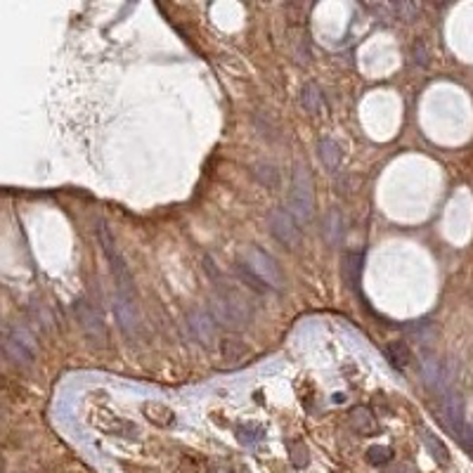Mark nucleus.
<instances>
[{
  "mask_svg": "<svg viewBox=\"0 0 473 473\" xmlns=\"http://www.w3.org/2000/svg\"><path fill=\"white\" fill-rule=\"evenodd\" d=\"M386 357L391 360L395 369H407L409 362H412V350L405 341H393L386 345Z\"/></svg>",
  "mask_w": 473,
  "mask_h": 473,
  "instance_id": "nucleus-17",
  "label": "nucleus"
},
{
  "mask_svg": "<svg viewBox=\"0 0 473 473\" xmlns=\"http://www.w3.org/2000/svg\"><path fill=\"white\" fill-rule=\"evenodd\" d=\"M237 438H239V443L246 445V447H256V445L265 438V430H263L260 423L249 421V423H242V426L237 428Z\"/></svg>",
  "mask_w": 473,
  "mask_h": 473,
  "instance_id": "nucleus-19",
  "label": "nucleus"
},
{
  "mask_svg": "<svg viewBox=\"0 0 473 473\" xmlns=\"http://www.w3.org/2000/svg\"><path fill=\"white\" fill-rule=\"evenodd\" d=\"M286 447H289V457H291V464L296 466V469H306V466L310 464L308 445L303 440H289Z\"/></svg>",
  "mask_w": 473,
  "mask_h": 473,
  "instance_id": "nucleus-20",
  "label": "nucleus"
},
{
  "mask_svg": "<svg viewBox=\"0 0 473 473\" xmlns=\"http://www.w3.org/2000/svg\"><path fill=\"white\" fill-rule=\"evenodd\" d=\"M421 440L426 445V450L430 452V457L435 459L438 464H450V450L445 447V443L435 433H430L428 428H421Z\"/></svg>",
  "mask_w": 473,
  "mask_h": 473,
  "instance_id": "nucleus-16",
  "label": "nucleus"
},
{
  "mask_svg": "<svg viewBox=\"0 0 473 473\" xmlns=\"http://www.w3.org/2000/svg\"><path fill=\"white\" fill-rule=\"evenodd\" d=\"M317 154H320V161L329 168V171H336L343 161L341 145H338L336 140H329V138L320 140V145H317Z\"/></svg>",
  "mask_w": 473,
  "mask_h": 473,
  "instance_id": "nucleus-12",
  "label": "nucleus"
},
{
  "mask_svg": "<svg viewBox=\"0 0 473 473\" xmlns=\"http://www.w3.org/2000/svg\"><path fill=\"white\" fill-rule=\"evenodd\" d=\"M10 336L15 338V341L22 343V345H26V348H29V350L36 352V336H33L26 327H15V329L10 331Z\"/></svg>",
  "mask_w": 473,
  "mask_h": 473,
  "instance_id": "nucleus-26",
  "label": "nucleus"
},
{
  "mask_svg": "<svg viewBox=\"0 0 473 473\" xmlns=\"http://www.w3.org/2000/svg\"><path fill=\"white\" fill-rule=\"evenodd\" d=\"M388 473H419V471H416L414 466H409V464H398L395 469H391Z\"/></svg>",
  "mask_w": 473,
  "mask_h": 473,
  "instance_id": "nucleus-28",
  "label": "nucleus"
},
{
  "mask_svg": "<svg viewBox=\"0 0 473 473\" xmlns=\"http://www.w3.org/2000/svg\"><path fill=\"white\" fill-rule=\"evenodd\" d=\"M393 10H395V17L402 19V22H414L416 15H419V5L416 3H395Z\"/></svg>",
  "mask_w": 473,
  "mask_h": 473,
  "instance_id": "nucleus-24",
  "label": "nucleus"
},
{
  "mask_svg": "<svg viewBox=\"0 0 473 473\" xmlns=\"http://www.w3.org/2000/svg\"><path fill=\"white\" fill-rule=\"evenodd\" d=\"M267 225H270V232L274 235L279 244L289 246V249H296L301 242V230L296 225V218L284 208H272L270 216H267Z\"/></svg>",
  "mask_w": 473,
  "mask_h": 473,
  "instance_id": "nucleus-6",
  "label": "nucleus"
},
{
  "mask_svg": "<svg viewBox=\"0 0 473 473\" xmlns=\"http://www.w3.org/2000/svg\"><path fill=\"white\" fill-rule=\"evenodd\" d=\"M443 423H445V428L455 435V440L462 445L466 452L473 455V428L466 423L464 412H462V402H459L455 395H447L443 402Z\"/></svg>",
  "mask_w": 473,
  "mask_h": 473,
  "instance_id": "nucleus-5",
  "label": "nucleus"
},
{
  "mask_svg": "<svg viewBox=\"0 0 473 473\" xmlns=\"http://www.w3.org/2000/svg\"><path fill=\"white\" fill-rule=\"evenodd\" d=\"M211 317L228 329H244L251 322V308L235 294H218L211 299Z\"/></svg>",
  "mask_w": 473,
  "mask_h": 473,
  "instance_id": "nucleus-2",
  "label": "nucleus"
},
{
  "mask_svg": "<svg viewBox=\"0 0 473 473\" xmlns=\"http://www.w3.org/2000/svg\"><path fill=\"white\" fill-rule=\"evenodd\" d=\"M362 253L360 251H345L341 258V277L350 291H357L360 279H362Z\"/></svg>",
  "mask_w": 473,
  "mask_h": 473,
  "instance_id": "nucleus-9",
  "label": "nucleus"
},
{
  "mask_svg": "<svg viewBox=\"0 0 473 473\" xmlns=\"http://www.w3.org/2000/svg\"><path fill=\"white\" fill-rule=\"evenodd\" d=\"M187 324H189L192 334H194L196 338H199V341L208 343L211 338H213L216 320H213V317H211V313H204V310H194V313H189Z\"/></svg>",
  "mask_w": 473,
  "mask_h": 473,
  "instance_id": "nucleus-10",
  "label": "nucleus"
},
{
  "mask_svg": "<svg viewBox=\"0 0 473 473\" xmlns=\"http://www.w3.org/2000/svg\"><path fill=\"white\" fill-rule=\"evenodd\" d=\"M114 313L118 320V327H121L126 334H133L138 329V310L135 303H133V296L118 294L114 296Z\"/></svg>",
  "mask_w": 473,
  "mask_h": 473,
  "instance_id": "nucleus-8",
  "label": "nucleus"
},
{
  "mask_svg": "<svg viewBox=\"0 0 473 473\" xmlns=\"http://www.w3.org/2000/svg\"><path fill=\"white\" fill-rule=\"evenodd\" d=\"M301 104H303V109H306L308 114H313V116L322 114V111H324V97H322V90H320L317 83H306V86H303V90H301Z\"/></svg>",
  "mask_w": 473,
  "mask_h": 473,
  "instance_id": "nucleus-13",
  "label": "nucleus"
},
{
  "mask_svg": "<svg viewBox=\"0 0 473 473\" xmlns=\"http://www.w3.org/2000/svg\"><path fill=\"white\" fill-rule=\"evenodd\" d=\"M242 263L249 267V270L256 274L267 289L279 291V289L284 286V274H282L277 260H274L270 253H265L260 249H246L242 256Z\"/></svg>",
  "mask_w": 473,
  "mask_h": 473,
  "instance_id": "nucleus-4",
  "label": "nucleus"
},
{
  "mask_svg": "<svg viewBox=\"0 0 473 473\" xmlns=\"http://www.w3.org/2000/svg\"><path fill=\"white\" fill-rule=\"evenodd\" d=\"M237 272H239V277H242V282H246V284H249V286L253 289V291H265V289H267V286L263 284V282H260V279L256 277V274H253V272L249 270V267H246V265L242 263V260H239V263H237Z\"/></svg>",
  "mask_w": 473,
  "mask_h": 473,
  "instance_id": "nucleus-25",
  "label": "nucleus"
},
{
  "mask_svg": "<svg viewBox=\"0 0 473 473\" xmlns=\"http://www.w3.org/2000/svg\"><path fill=\"white\" fill-rule=\"evenodd\" d=\"M143 414L147 416V421H152L154 426H161V428H171L175 426V421H178L173 409L168 405H161V402H145Z\"/></svg>",
  "mask_w": 473,
  "mask_h": 473,
  "instance_id": "nucleus-11",
  "label": "nucleus"
},
{
  "mask_svg": "<svg viewBox=\"0 0 473 473\" xmlns=\"http://www.w3.org/2000/svg\"><path fill=\"white\" fill-rule=\"evenodd\" d=\"M74 313H76V317H79L81 327H83V331L88 334L90 341L97 343L100 348H104V345H107V341H109V334H107V327H104L102 317L95 313V308L88 306L86 301H79V303L74 306Z\"/></svg>",
  "mask_w": 473,
  "mask_h": 473,
  "instance_id": "nucleus-7",
  "label": "nucleus"
},
{
  "mask_svg": "<svg viewBox=\"0 0 473 473\" xmlns=\"http://www.w3.org/2000/svg\"><path fill=\"white\" fill-rule=\"evenodd\" d=\"M5 352H8V357L15 365H19V367H31L33 357H36V352L29 350L26 345H22L19 341H15V338H12L10 334H8V338H5Z\"/></svg>",
  "mask_w": 473,
  "mask_h": 473,
  "instance_id": "nucleus-15",
  "label": "nucleus"
},
{
  "mask_svg": "<svg viewBox=\"0 0 473 473\" xmlns=\"http://www.w3.org/2000/svg\"><path fill=\"white\" fill-rule=\"evenodd\" d=\"M412 62L419 67H426L428 65V48L423 40H416V43L412 45Z\"/></svg>",
  "mask_w": 473,
  "mask_h": 473,
  "instance_id": "nucleus-27",
  "label": "nucleus"
},
{
  "mask_svg": "<svg viewBox=\"0 0 473 473\" xmlns=\"http://www.w3.org/2000/svg\"><path fill=\"white\" fill-rule=\"evenodd\" d=\"M211 473H232L228 466H213V469H211Z\"/></svg>",
  "mask_w": 473,
  "mask_h": 473,
  "instance_id": "nucleus-29",
  "label": "nucleus"
},
{
  "mask_svg": "<svg viewBox=\"0 0 473 473\" xmlns=\"http://www.w3.org/2000/svg\"><path fill=\"white\" fill-rule=\"evenodd\" d=\"M350 426L360 435H369L377 430V419H374V414L367 407H355L350 412Z\"/></svg>",
  "mask_w": 473,
  "mask_h": 473,
  "instance_id": "nucleus-14",
  "label": "nucleus"
},
{
  "mask_svg": "<svg viewBox=\"0 0 473 473\" xmlns=\"http://www.w3.org/2000/svg\"><path fill=\"white\" fill-rule=\"evenodd\" d=\"M322 232H324V237H327L329 244H338V242H341V237H343V216H341V211H338V208H331V211H329L327 218H324Z\"/></svg>",
  "mask_w": 473,
  "mask_h": 473,
  "instance_id": "nucleus-18",
  "label": "nucleus"
},
{
  "mask_svg": "<svg viewBox=\"0 0 473 473\" xmlns=\"http://www.w3.org/2000/svg\"><path fill=\"white\" fill-rule=\"evenodd\" d=\"M421 374H423V381H426L428 386H440L443 374H440V365H438L435 357L426 355L421 360Z\"/></svg>",
  "mask_w": 473,
  "mask_h": 473,
  "instance_id": "nucleus-22",
  "label": "nucleus"
},
{
  "mask_svg": "<svg viewBox=\"0 0 473 473\" xmlns=\"http://www.w3.org/2000/svg\"><path fill=\"white\" fill-rule=\"evenodd\" d=\"M253 175L258 178L260 185H265L270 189H274L279 185V171L272 164H256L253 166Z\"/></svg>",
  "mask_w": 473,
  "mask_h": 473,
  "instance_id": "nucleus-21",
  "label": "nucleus"
},
{
  "mask_svg": "<svg viewBox=\"0 0 473 473\" xmlns=\"http://www.w3.org/2000/svg\"><path fill=\"white\" fill-rule=\"evenodd\" d=\"M367 459H369V464L374 466H384L393 459V450L386 447V445H374V447L367 450Z\"/></svg>",
  "mask_w": 473,
  "mask_h": 473,
  "instance_id": "nucleus-23",
  "label": "nucleus"
},
{
  "mask_svg": "<svg viewBox=\"0 0 473 473\" xmlns=\"http://www.w3.org/2000/svg\"><path fill=\"white\" fill-rule=\"evenodd\" d=\"M97 239H100L104 256H107V260H109L111 274H114V282H116V291L126 294V296H133L130 270H128V265H126V260L121 258V253H118V249H116L114 235H111L109 228L104 223H100V228H97Z\"/></svg>",
  "mask_w": 473,
  "mask_h": 473,
  "instance_id": "nucleus-3",
  "label": "nucleus"
},
{
  "mask_svg": "<svg viewBox=\"0 0 473 473\" xmlns=\"http://www.w3.org/2000/svg\"><path fill=\"white\" fill-rule=\"evenodd\" d=\"M289 213H291L296 218V223H301V225H306V223L313 221V213H315L313 178H310L308 166H303V164H296V168H294Z\"/></svg>",
  "mask_w": 473,
  "mask_h": 473,
  "instance_id": "nucleus-1",
  "label": "nucleus"
}]
</instances>
